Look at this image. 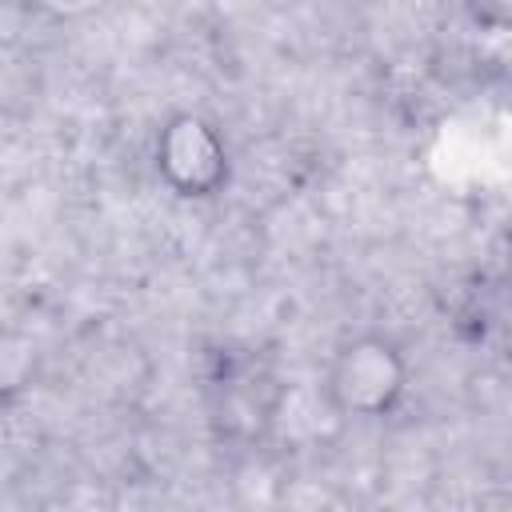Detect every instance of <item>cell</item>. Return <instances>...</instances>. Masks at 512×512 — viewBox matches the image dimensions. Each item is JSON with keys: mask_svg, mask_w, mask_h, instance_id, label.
I'll list each match as a JSON object with an SVG mask.
<instances>
[{"mask_svg": "<svg viewBox=\"0 0 512 512\" xmlns=\"http://www.w3.org/2000/svg\"><path fill=\"white\" fill-rule=\"evenodd\" d=\"M152 172L156 180L188 204L216 200L232 184V148L216 120L204 112L180 108L168 112L152 132Z\"/></svg>", "mask_w": 512, "mask_h": 512, "instance_id": "obj_2", "label": "cell"}, {"mask_svg": "<svg viewBox=\"0 0 512 512\" xmlns=\"http://www.w3.org/2000/svg\"><path fill=\"white\" fill-rule=\"evenodd\" d=\"M412 384V364L404 348L384 332H352L344 336L320 376V396L340 420L372 424L388 420Z\"/></svg>", "mask_w": 512, "mask_h": 512, "instance_id": "obj_1", "label": "cell"}]
</instances>
